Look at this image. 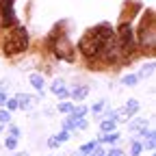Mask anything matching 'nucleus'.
Here are the masks:
<instances>
[{
  "label": "nucleus",
  "mask_w": 156,
  "mask_h": 156,
  "mask_svg": "<svg viewBox=\"0 0 156 156\" xmlns=\"http://www.w3.org/2000/svg\"><path fill=\"white\" fill-rule=\"evenodd\" d=\"M136 80H139V76H134V74H128V76H124V78H122V83H124V85H128V87L136 85Z\"/></svg>",
  "instance_id": "nucleus-15"
},
{
  "label": "nucleus",
  "mask_w": 156,
  "mask_h": 156,
  "mask_svg": "<svg viewBox=\"0 0 156 156\" xmlns=\"http://www.w3.org/2000/svg\"><path fill=\"white\" fill-rule=\"evenodd\" d=\"M117 139H119V134H117V132H104L98 143H115Z\"/></svg>",
  "instance_id": "nucleus-10"
},
{
  "label": "nucleus",
  "mask_w": 156,
  "mask_h": 156,
  "mask_svg": "<svg viewBox=\"0 0 156 156\" xmlns=\"http://www.w3.org/2000/svg\"><path fill=\"white\" fill-rule=\"evenodd\" d=\"M15 100H17V108H24V111H28V108H33L37 104V100L33 95H28V93H20Z\"/></svg>",
  "instance_id": "nucleus-6"
},
{
  "label": "nucleus",
  "mask_w": 156,
  "mask_h": 156,
  "mask_svg": "<svg viewBox=\"0 0 156 156\" xmlns=\"http://www.w3.org/2000/svg\"><path fill=\"white\" fill-rule=\"evenodd\" d=\"M141 150H143V145H141L139 141H134V143H132V147H130V154H132V156H139V154H141Z\"/></svg>",
  "instance_id": "nucleus-17"
},
{
  "label": "nucleus",
  "mask_w": 156,
  "mask_h": 156,
  "mask_svg": "<svg viewBox=\"0 0 156 156\" xmlns=\"http://www.w3.org/2000/svg\"><path fill=\"white\" fill-rule=\"evenodd\" d=\"M130 130H132V132H141V130H145V119H134V122L130 124Z\"/></svg>",
  "instance_id": "nucleus-14"
},
{
  "label": "nucleus",
  "mask_w": 156,
  "mask_h": 156,
  "mask_svg": "<svg viewBox=\"0 0 156 156\" xmlns=\"http://www.w3.org/2000/svg\"><path fill=\"white\" fill-rule=\"evenodd\" d=\"M9 132H11V136H20V128H15V126H11Z\"/></svg>",
  "instance_id": "nucleus-26"
},
{
  "label": "nucleus",
  "mask_w": 156,
  "mask_h": 156,
  "mask_svg": "<svg viewBox=\"0 0 156 156\" xmlns=\"http://www.w3.org/2000/svg\"><path fill=\"white\" fill-rule=\"evenodd\" d=\"M11 122V113L9 111H0V124H9Z\"/></svg>",
  "instance_id": "nucleus-18"
},
{
  "label": "nucleus",
  "mask_w": 156,
  "mask_h": 156,
  "mask_svg": "<svg viewBox=\"0 0 156 156\" xmlns=\"http://www.w3.org/2000/svg\"><path fill=\"white\" fill-rule=\"evenodd\" d=\"M28 48V33L24 26H17L13 30H9L7 39H5V44H2V50L7 56H15V54H22L24 50Z\"/></svg>",
  "instance_id": "nucleus-2"
},
{
  "label": "nucleus",
  "mask_w": 156,
  "mask_h": 156,
  "mask_svg": "<svg viewBox=\"0 0 156 156\" xmlns=\"http://www.w3.org/2000/svg\"><path fill=\"white\" fill-rule=\"evenodd\" d=\"M28 80H30V85H33V87H35L39 93L44 91L46 83H44V76H41V74H30V76H28Z\"/></svg>",
  "instance_id": "nucleus-8"
},
{
  "label": "nucleus",
  "mask_w": 156,
  "mask_h": 156,
  "mask_svg": "<svg viewBox=\"0 0 156 156\" xmlns=\"http://www.w3.org/2000/svg\"><path fill=\"white\" fill-rule=\"evenodd\" d=\"M72 108H74V104H69V102H61V104H58V111H61V113H72Z\"/></svg>",
  "instance_id": "nucleus-19"
},
{
  "label": "nucleus",
  "mask_w": 156,
  "mask_h": 156,
  "mask_svg": "<svg viewBox=\"0 0 156 156\" xmlns=\"http://www.w3.org/2000/svg\"><path fill=\"white\" fill-rule=\"evenodd\" d=\"M50 89H52V93L58 95V98H67V89H65V83L61 80V78H58V80H54Z\"/></svg>",
  "instance_id": "nucleus-7"
},
{
  "label": "nucleus",
  "mask_w": 156,
  "mask_h": 156,
  "mask_svg": "<svg viewBox=\"0 0 156 156\" xmlns=\"http://www.w3.org/2000/svg\"><path fill=\"white\" fill-rule=\"evenodd\" d=\"M13 2H15V0H2V2H0V15H2V24L5 26H15Z\"/></svg>",
  "instance_id": "nucleus-4"
},
{
  "label": "nucleus",
  "mask_w": 156,
  "mask_h": 156,
  "mask_svg": "<svg viewBox=\"0 0 156 156\" xmlns=\"http://www.w3.org/2000/svg\"><path fill=\"white\" fill-rule=\"evenodd\" d=\"M152 72H154V63H147V67L141 69V76H152Z\"/></svg>",
  "instance_id": "nucleus-22"
},
{
  "label": "nucleus",
  "mask_w": 156,
  "mask_h": 156,
  "mask_svg": "<svg viewBox=\"0 0 156 156\" xmlns=\"http://www.w3.org/2000/svg\"><path fill=\"white\" fill-rule=\"evenodd\" d=\"M5 104H7V111H9V113H11V111H15V108H17V100H15V98H13V100H7V102H5Z\"/></svg>",
  "instance_id": "nucleus-21"
},
{
  "label": "nucleus",
  "mask_w": 156,
  "mask_h": 156,
  "mask_svg": "<svg viewBox=\"0 0 156 156\" xmlns=\"http://www.w3.org/2000/svg\"><path fill=\"white\" fill-rule=\"evenodd\" d=\"M115 41L119 50H132L134 48V30L130 24H122L119 30L115 33Z\"/></svg>",
  "instance_id": "nucleus-3"
},
{
  "label": "nucleus",
  "mask_w": 156,
  "mask_h": 156,
  "mask_svg": "<svg viewBox=\"0 0 156 156\" xmlns=\"http://www.w3.org/2000/svg\"><path fill=\"white\" fill-rule=\"evenodd\" d=\"M5 147L7 150H15L17 147V136H9V139L5 141Z\"/></svg>",
  "instance_id": "nucleus-16"
},
{
  "label": "nucleus",
  "mask_w": 156,
  "mask_h": 156,
  "mask_svg": "<svg viewBox=\"0 0 156 156\" xmlns=\"http://www.w3.org/2000/svg\"><path fill=\"white\" fill-rule=\"evenodd\" d=\"M136 111H139V102H136V100H128V104L124 108L117 111V117H122V119H130Z\"/></svg>",
  "instance_id": "nucleus-5"
},
{
  "label": "nucleus",
  "mask_w": 156,
  "mask_h": 156,
  "mask_svg": "<svg viewBox=\"0 0 156 156\" xmlns=\"http://www.w3.org/2000/svg\"><path fill=\"white\" fill-rule=\"evenodd\" d=\"M78 50L87 58H98V56L115 58V54L119 52L117 41H115V30L108 24H100V26L91 28L80 41H78Z\"/></svg>",
  "instance_id": "nucleus-1"
},
{
  "label": "nucleus",
  "mask_w": 156,
  "mask_h": 156,
  "mask_svg": "<svg viewBox=\"0 0 156 156\" xmlns=\"http://www.w3.org/2000/svg\"><path fill=\"white\" fill-rule=\"evenodd\" d=\"M0 130H2V124H0Z\"/></svg>",
  "instance_id": "nucleus-29"
},
{
  "label": "nucleus",
  "mask_w": 156,
  "mask_h": 156,
  "mask_svg": "<svg viewBox=\"0 0 156 156\" xmlns=\"http://www.w3.org/2000/svg\"><path fill=\"white\" fill-rule=\"evenodd\" d=\"M72 156H85V154H80V152H74V154H72Z\"/></svg>",
  "instance_id": "nucleus-28"
},
{
  "label": "nucleus",
  "mask_w": 156,
  "mask_h": 156,
  "mask_svg": "<svg viewBox=\"0 0 156 156\" xmlns=\"http://www.w3.org/2000/svg\"><path fill=\"white\" fill-rule=\"evenodd\" d=\"M58 145H61V141H58L56 136H50L48 139V147H58Z\"/></svg>",
  "instance_id": "nucleus-23"
},
{
  "label": "nucleus",
  "mask_w": 156,
  "mask_h": 156,
  "mask_svg": "<svg viewBox=\"0 0 156 156\" xmlns=\"http://www.w3.org/2000/svg\"><path fill=\"white\" fill-rule=\"evenodd\" d=\"M5 102H7V93L0 91V104H5Z\"/></svg>",
  "instance_id": "nucleus-27"
},
{
  "label": "nucleus",
  "mask_w": 156,
  "mask_h": 156,
  "mask_svg": "<svg viewBox=\"0 0 156 156\" xmlns=\"http://www.w3.org/2000/svg\"><path fill=\"white\" fill-rule=\"evenodd\" d=\"M89 95V87H76L74 91H72V98H74V100H85V98Z\"/></svg>",
  "instance_id": "nucleus-9"
},
{
  "label": "nucleus",
  "mask_w": 156,
  "mask_h": 156,
  "mask_svg": "<svg viewBox=\"0 0 156 156\" xmlns=\"http://www.w3.org/2000/svg\"><path fill=\"white\" fill-rule=\"evenodd\" d=\"M104 156H126V154H124V150H117V147H113V150H108Z\"/></svg>",
  "instance_id": "nucleus-20"
},
{
  "label": "nucleus",
  "mask_w": 156,
  "mask_h": 156,
  "mask_svg": "<svg viewBox=\"0 0 156 156\" xmlns=\"http://www.w3.org/2000/svg\"><path fill=\"white\" fill-rule=\"evenodd\" d=\"M85 113H87V106H74L72 113H69V117H74V119H83Z\"/></svg>",
  "instance_id": "nucleus-11"
},
{
  "label": "nucleus",
  "mask_w": 156,
  "mask_h": 156,
  "mask_svg": "<svg viewBox=\"0 0 156 156\" xmlns=\"http://www.w3.org/2000/svg\"><path fill=\"white\" fill-rule=\"evenodd\" d=\"M115 126H117V122H115V119H104V122L100 124L102 132H115Z\"/></svg>",
  "instance_id": "nucleus-12"
},
{
  "label": "nucleus",
  "mask_w": 156,
  "mask_h": 156,
  "mask_svg": "<svg viewBox=\"0 0 156 156\" xmlns=\"http://www.w3.org/2000/svg\"><path fill=\"white\" fill-rule=\"evenodd\" d=\"M98 145H100L98 141H91V143H85V145H83L80 150H78V152H80V154H85V156H89V154H91V152H93Z\"/></svg>",
  "instance_id": "nucleus-13"
},
{
  "label": "nucleus",
  "mask_w": 156,
  "mask_h": 156,
  "mask_svg": "<svg viewBox=\"0 0 156 156\" xmlns=\"http://www.w3.org/2000/svg\"><path fill=\"white\" fill-rule=\"evenodd\" d=\"M102 108H104V102H98V104H93V106H91V111H93V113H100Z\"/></svg>",
  "instance_id": "nucleus-25"
},
{
  "label": "nucleus",
  "mask_w": 156,
  "mask_h": 156,
  "mask_svg": "<svg viewBox=\"0 0 156 156\" xmlns=\"http://www.w3.org/2000/svg\"><path fill=\"white\" fill-rule=\"evenodd\" d=\"M104 154H106V150H102L100 145H98V147H95V150H93V152H91L89 156H104Z\"/></svg>",
  "instance_id": "nucleus-24"
}]
</instances>
